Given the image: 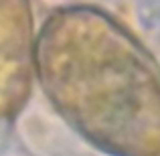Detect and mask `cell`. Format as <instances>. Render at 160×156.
Segmentation results:
<instances>
[{
  "label": "cell",
  "instance_id": "7a4b0ae2",
  "mask_svg": "<svg viewBox=\"0 0 160 156\" xmlns=\"http://www.w3.org/2000/svg\"><path fill=\"white\" fill-rule=\"evenodd\" d=\"M35 71V37L28 0H0V122L27 103Z\"/></svg>",
  "mask_w": 160,
  "mask_h": 156
},
{
  "label": "cell",
  "instance_id": "6da1fadb",
  "mask_svg": "<svg viewBox=\"0 0 160 156\" xmlns=\"http://www.w3.org/2000/svg\"><path fill=\"white\" fill-rule=\"evenodd\" d=\"M35 71L57 113L112 156H160V65L112 14L73 4L35 39Z\"/></svg>",
  "mask_w": 160,
  "mask_h": 156
}]
</instances>
